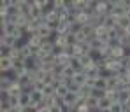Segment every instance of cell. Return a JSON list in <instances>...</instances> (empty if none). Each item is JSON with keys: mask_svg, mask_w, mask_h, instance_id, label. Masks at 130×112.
I'll list each match as a JSON object with an SVG mask.
<instances>
[{"mask_svg": "<svg viewBox=\"0 0 130 112\" xmlns=\"http://www.w3.org/2000/svg\"><path fill=\"white\" fill-rule=\"evenodd\" d=\"M118 28L128 32V30H130V18H128V16H123V18L118 19Z\"/></svg>", "mask_w": 130, "mask_h": 112, "instance_id": "obj_15", "label": "cell"}, {"mask_svg": "<svg viewBox=\"0 0 130 112\" xmlns=\"http://www.w3.org/2000/svg\"><path fill=\"white\" fill-rule=\"evenodd\" d=\"M37 35H39L42 40H51V39H53V35H55V30H53L47 23H44V25H41V26H39Z\"/></svg>", "mask_w": 130, "mask_h": 112, "instance_id": "obj_1", "label": "cell"}, {"mask_svg": "<svg viewBox=\"0 0 130 112\" xmlns=\"http://www.w3.org/2000/svg\"><path fill=\"white\" fill-rule=\"evenodd\" d=\"M111 105H112V102L109 100L107 96H104V98L99 100V107H97V110H109Z\"/></svg>", "mask_w": 130, "mask_h": 112, "instance_id": "obj_11", "label": "cell"}, {"mask_svg": "<svg viewBox=\"0 0 130 112\" xmlns=\"http://www.w3.org/2000/svg\"><path fill=\"white\" fill-rule=\"evenodd\" d=\"M12 79L9 77V75H5V74H2V77H0V91H9V88L12 86Z\"/></svg>", "mask_w": 130, "mask_h": 112, "instance_id": "obj_7", "label": "cell"}, {"mask_svg": "<svg viewBox=\"0 0 130 112\" xmlns=\"http://www.w3.org/2000/svg\"><path fill=\"white\" fill-rule=\"evenodd\" d=\"M18 40L12 37V35H2L0 37V46H5V47H16Z\"/></svg>", "mask_w": 130, "mask_h": 112, "instance_id": "obj_6", "label": "cell"}, {"mask_svg": "<svg viewBox=\"0 0 130 112\" xmlns=\"http://www.w3.org/2000/svg\"><path fill=\"white\" fill-rule=\"evenodd\" d=\"M91 91H93V88H90V86H81V89H79V98L86 102L88 98H91Z\"/></svg>", "mask_w": 130, "mask_h": 112, "instance_id": "obj_12", "label": "cell"}, {"mask_svg": "<svg viewBox=\"0 0 130 112\" xmlns=\"http://www.w3.org/2000/svg\"><path fill=\"white\" fill-rule=\"evenodd\" d=\"M128 79H130V68H128Z\"/></svg>", "mask_w": 130, "mask_h": 112, "instance_id": "obj_22", "label": "cell"}, {"mask_svg": "<svg viewBox=\"0 0 130 112\" xmlns=\"http://www.w3.org/2000/svg\"><path fill=\"white\" fill-rule=\"evenodd\" d=\"M18 5H20V11H21L23 16H28L32 14V2H26V0H18Z\"/></svg>", "mask_w": 130, "mask_h": 112, "instance_id": "obj_5", "label": "cell"}, {"mask_svg": "<svg viewBox=\"0 0 130 112\" xmlns=\"http://www.w3.org/2000/svg\"><path fill=\"white\" fill-rule=\"evenodd\" d=\"M120 63H121V67L125 68V70H128L130 68V56H123V58L120 60Z\"/></svg>", "mask_w": 130, "mask_h": 112, "instance_id": "obj_19", "label": "cell"}, {"mask_svg": "<svg viewBox=\"0 0 130 112\" xmlns=\"http://www.w3.org/2000/svg\"><path fill=\"white\" fill-rule=\"evenodd\" d=\"M95 35H97V39L99 40H102V42H109V30L102 25V26H99V28H95Z\"/></svg>", "mask_w": 130, "mask_h": 112, "instance_id": "obj_3", "label": "cell"}, {"mask_svg": "<svg viewBox=\"0 0 130 112\" xmlns=\"http://www.w3.org/2000/svg\"><path fill=\"white\" fill-rule=\"evenodd\" d=\"M85 75L88 77V81H95V79L100 77V68L97 67V65H93V67H90V68L85 70Z\"/></svg>", "mask_w": 130, "mask_h": 112, "instance_id": "obj_4", "label": "cell"}, {"mask_svg": "<svg viewBox=\"0 0 130 112\" xmlns=\"http://www.w3.org/2000/svg\"><path fill=\"white\" fill-rule=\"evenodd\" d=\"M9 70H12V58H0V72L7 74Z\"/></svg>", "mask_w": 130, "mask_h": 112, "instance_id": "obj_8", "label": "cell"}, {"mask_svg": "<svg viewBox=\"0 0 130 112\" xmlns=\"http://www.w3.org/2000/svg\"><path fill=\"white\" fill-rule=\"evenodd\" d=\"M127 110V107H125V103H121V102H114L112 105H111V109L109 112H125Z\"/></svg>", "mask_w": 130, "mask_h": 112, "instance_id": "obj_17", "label": "cell"}, {"mask_svg": "<svg viewBox=\"0 0 130 112\" xmlns=\"http://www.w3.org/2000/svg\"><path fill=\"white\" fill-rule=\"evenodd\" d=\"M30 105H32V98H30V95L23 93L21 96H20V107H21V109H28Z\"/></svg>", "mask_w": 130, "mask_h": 112, "instance_id": "obj_13", "label": "cell"}, {"mask_svg": "<svg viewBox=\"0 0 130 112\" xmlns=\"http://www.w3.org/2000/svg\"><path fill=\"white\" fill-rule=\"evenodd\" d=\"M130 100V89H120V102L127 103Z\"/></svg>", "mask_w": 130, "mask_h": 112, "instance_id": "obj_18", "label": "cell"}, {"mask_svg": "<svg viewBox=\"0 0 130 112\" xmlns=\"http://www.w3.org/2000/svg\"><path fill=\"white\" fill-rule=\"evenodd\" d=\"M18 32V25L14 23H7V21H2V35H12Z\"/></svg>", "mask_w": 130, "mask_h": 112, "instance_id": "obj_2", "label": "cell"}, {"mask_svg": "<svg viewBox=\"0 0 130 112\" xmlns=\"http://www.w3.org/2000/svg\"><path fill=\"white\" fill-rule=\"evenodd\" d=\"M125 107H127V109H130V100L127 102V103H125Z\"/></svg>", "mask_w": 130, "mask_h": 112, "instance_id": "obj_21", "label": "cell"}, {"mask_svg": "<svg viewBox=\"0 0 130 112\" xmlns=\"http://www.w3.org/2000/svg\"><path fill=\"white\" fill-rule=\"evenodd\" d=\"M90 47L95 49V51H102V49L106 47V42H102V40H99V39H93V40L90 42Z\"/></svg>", "mask_w": 130, "mask_h": 112, "instance_id": "obj_16", "label": "cell"}, {"mask_svg": "<svg viewBox=\"0 0 130 112\" xmlns=\"http://www.w3.org/2000/svg\"><path fill=\"white\" fill-rule=\"evenodd\" d=\"M37 112H51V109H49V107H41Z\"/></svg>", "mask_w": 130, "mask_h": 112, "instance_id": "obj_20", "label": "cell"}, {"mask_svg": "<svg viewBox=\"0 0 130 112\" xmlns=\"http://www.w3.org/2000/svg\"><path fill=\"white\" fill-rule=\"evenodd\" d=\"M125 112H130V109H127V110H125Z\"/></svg>", "mask_w": 130, "mask_h": 112, "instance_id": "obj_23", "label": "cell"}, {"mask_svg": "<svg viewBox=\"0 0 130 112\" xmlns=\"http://www.w3.org/2000/svg\"><path fill=\"white\" fill-rule=\"evenodd\" d=\"M104 26H106L107 30H112V28H116V26H118V19H116V18H112V16L109 14V16H106V19H104Z\"/></svg>", "mask_w": 130, "mask_h": 112, "instance_id": "obj_14", "label": "cell"}, {"mask_svg": "<svg viewBox=\"0 0 130 112\" xmlns=\"http://www.w3.org/2000/svg\"><path fill=\"white\" fill-rule=\"evenodd\" d=\"M93 88H97V89L100 91H107V79H104V77H99V79H95V82H93Z\"/></svg>", "mask_w": 130, "mask_h": 112, "instance_id": "obj_10", "label": "cell"}, {"mask_svg": "<svg viewBox=\"0 0 130 112\" xmlns=\"http://www.w3.org/2000/svg\"><path fill=\"white\" fill-rule=\"evenodd\" d=\"M72 81H74L77 86H85V84L88 82V77L85 75V72H77V74L72 77Z\"/></svg>", "mask_w": 130, "mask_h": 112, "instance_id": "obj_9", "label": "cell"}]
</instances>
